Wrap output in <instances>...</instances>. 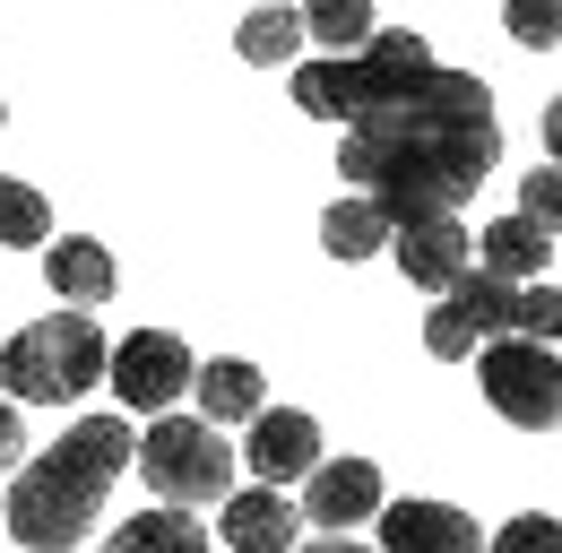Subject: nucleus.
<instances>
[{
    "label": "nucleus",
    "mask_w": 562,
    "mask_h": 553,
    "mask_svg": "<svg viewBox=\"0 0 562 553\" xmlns=\"http://www.w3.org/2000/svg\"><path fill=\"white\" fill-rule=\"evenodd\" d=\"M390 260H398V276H407L416 294H450L459 269H476V242H468L459 216H407V225L390 234Z\"/></svg>",
    "instance_id": "nucleus-9"
},
{
    "label": "nucleus",
    "mask_w": 562,
    "mask_h": 553,
    "mask_svg": "<svg viewBox=\"0 0 562 553\" xmlns=\"http://www.w3.org/2000/svg\"><path fill=\"white\" fill-rule=\"evenodd\" d=\"M44 276H53V294L61 303H78V312H95V303H113V251L104 242H87V234H70V242H44Z\"/></svg>",
    "instance_id": "nucleus-14"
},
{
    "label": "nucleus",
    "mask_w": 562,
    "mask_h": 553,
    "mask_svg": "<svg viewBox=\"0 0 562 553\" xmlns=\"http://www.w3.org/2000/svg\"><path fill=\"white\" fill-rule=\"evenodd\" d=\"M18 450H26V424H18V407H0V467H18Z\"/></svg>",
    "instance_id": "nucleus-26"
},
{
    "label": "nucleus",
    "mask_w": 562,
    "mask_h": 553,
    "mask_svg": "<svg viewBox=\"0 0 562 553\" xmlns=\"http://www.w3.org/2000/svg\"><path fill=\"white\" fill-rule=\"evenodd\" d=\"M191 346L173 338V329H131V338L113 346V363H104V381H113V398L139 415H165L182 390H191Z\"/></svg>",
    "instance_id": "nucleus-8"
},
{
    "label": "nucleus",
    "mask_w": 562,
    "mask_h": 553,
    "mask_svg": "<svg viewBox=\"0 0 562 553\" xmlns=\"http://www.w3.org/2000/svg\"><path fill=\"white\" fill-rule=\"evenodd\" d=\"M493 156H502V122H493L485 78L468 69H424L407 95L355 113L338 131V173L347 191L390 207V225L407 216H459L485 191Z\"/></svg>",
    "instance_id": "nucleus-1"
},
{
    "label": "nucleus",
    "mask_w": 562,
    "mask_h": 553,
    "mask_svg": "<svg viewBox=\"0 0 562 553\" xmlns=\"http://www.w3.org/2000/svg\"><path fill=\"white\" fill-rule=\"evenodd\" d=\"M390 207L363 200V191H347V200H329V216H321V251L329 260H372V251H390Z\"/></svg>",
    "instance_id": "nucleus-16"
},
{
    "label": "nucleus",
    "mask_w": 562,
    "mask_h": 553,
    "mask_svg": "<svg viewBox=\"0 0 562 553\" xmlns=\"http://www.w3.org/2000/svg\"><path fill=\"white\" fill-rule=\"evenodd\" d=\"M502 26H510V44L554 53L562 44V0H502Z\"/></svg>",
    "instance_id": "nucleus-22"
},
{
    "label": "nucleus",
    "mask_w": 562,
    "mask_h": 553,
    "mask_svg": "<svg viewBox=\"0 0 562 553\" xmlns=\"http://www.w3.org/2000/svg\"><path fill=\"white\" fill-rule=\"evenodd\" d=\"M424 69H432V44H424L416 26H372V44H355V53L294 61V104H303L312 122H338V131H347L355 113L407 95Z\"/></svg>",
    "instance_id": "nucleus-3"
},
{
    "label": "nucleus",
    "mask_w": 562,
    "mask_h": 553,
    "mask_svg": "<svg viewBox=\"0 0 562 553\" xmlns=\"http://www.w3.org/2000/svg\"><path fill=\"white\" fill-rule=\"evenodd\" d=\"M303 44H312V35H303V9H285V0L251 9V18L234 26V53H243L251 69H294V61H303Z\"/></svg>",
    "instance_id": "nucleus-17"
},
{
    "label": "nucleus",
    "mask_w": 562,
    "mask_h": 553,
    "mask_svg": "<svg viewBox=\"0 0 562 553\" xmlns=\"http://www.w3.org/2000/svg\"><path fill=\"white\" fill-rule=\"evenodd\" d=\"M0 242H9V251H44V242H53L44 191H26V182H9V173H0Z\"/></svg>",
    "instance_id": "nucleus-21"
},
{
    "label": "nucleus",
    "mask_w": 562,
    "mask_h": 553,
    "mask_svg": "<svg viewBox=\"0 0 562 553\" xmlns=\"http://www.w3.org/2000/svg\"><path fill=\"white\" fill-rule=\"evenodd\" d=\"M519 216H537L546 234H562V165H537V173L519 182Z\"/></svg>",
    "instance_id": "nucleus-24"
},
{
    "label": "nucleus",
    "mask_w": 562,
    "mask_h": 553,
    "mask_svg": "<svg viewBox=\"0 0 562 553\" xmlns=\"http://www.w3.org/2000/svg\"><path fill=\"white\" fill-rule=\"evenodd\" d=\"M519 338H562V285H537L528 276V303H519Z\"/></svg>",
    "instance_id": "nucleus-25"
},
{
    "label": "nucleus",
    "mask_w": 562,
    "mask_h": 553,
    "mask_svg": "<svg viewBox=\"0 0 562 553\" xmlns=\"http://www.w3.org/2000/svg\"><path fill=\"white\" fill-rule=\"evenodd\" d=\"M485 269L510 276V285H528L537 269H554V234H546L537 216H493L485 225Z\"/></svg>",
    "instance_id": "nucleus-19"
},
{
    "label": "nucleus",
    "mask_w": 562,
    "mask_h": 553,
    "mask_svg": "<svg viewBox=\"0 0 562 553\" xmlns=\"http://www.w3.org/2000/svg\"><path fill=\"white\" fill-rule=\"evenodd\" d=\"M0 122H9V104H0Z\"/></svg>",
    "instance_id": "nucleus-29"
},
{
    "label": "nucleus",
    "mask_w": 562,
    "mask_h": 553,
    "mask_svg": "<svg viewBox=\"0 0 562 553\" xmlns=\"http://www.w3.org/2000/svg\"><path fill=\"white\" fill-rule=\"evenodd\" d=\"M546 156L562 165V104H546Z\"/></svg>",
    "instance_id": "nucleus-28"
},
{
    "label": "nucleus",
    "mask_w": 562,
    "mask_h": 553,
    "mask_svg": "<svg viewBox=\"0 0 562 553\" xmlns=\"http://www.w3.org/2000/svg\"><path fill=\"white\" fill-rule=\"evenodd\" d=\"M294 553H372V545H355V537H329V528H321V545H294Z\"/></svg>",
    "instance_id": "nucleus-27"
},
{
    "label": "nucleus",
    "mask_w": 562,
    "mask_h": 553,
    "mask_svg": "<svg viewBox=\"0 0 562 553\" xmlns=\"http://www.w3.org/2000/svg\"><path fill=\"white\" fill-rule=\"evenodd\" d=\"M104 553H209V528H200L191 510L156 501V510H139V519H122V528L104 537Z\"/></svg>",
    "instance_id": "nucleus-18"
},
{
    "label": "nucleus",
    "mask_w": 562,
    "mask_h": 553,
    "mask_svg": "<svg viewBox=\"0 0 562 553\" xmlns=\"http://www.w3.org/2000/svg\"><path fill=\"white\" fill-rule=\"evenodd\" d=\"M139 476L173 510H209V501L234 493V450L216 441L209 415H156L139 432Z\"/></svg>",
    "instance_id": "nucleus-5"
},
{
    "label": "nucleus",
    "mask_w": 562,
    "mask_h": 553,
    "mask_svg": "<svg viewBox=\"0 0 562 553\" xmlns=\"http://www.w3.org/2000/svg\"><path fill=\"white\" fill-rule=\"evenodd\" d=\"M303 519L329 528V537L381 519V467H372V459H321V467L303 476Z\"/></svg>",
    "instance_id": "nucleus-10"
},
{
    "label": "nucleus",
    "mask_w": 562,
    "mask_h": 553,
    "mask_svg": "<svg viewBox=\"0 0 562 553\" xmlns=\"http://www.w3.org/2000/svg\"><path fill=\"white\" fill-rule=\"evenodd\" d=\"M381 553H485V528L459 501H381Z\"/></svg>",
    "instance_id": "nucleus-12"
},
{
    "label": "nucleus",
    "mask_w": 562,
    "mask_h": 553,
    "mask_svg": "<svg viewBox=\"0 0 562 553\" xmlns=\"http://www.w3.org/2000/svg\"><path fill=\"white\" fill-rule=\"evenodd\" d=\"M243 459H251V476H260V484L312 476V467H321V424H312L303 407H260V415H251Z\"/></svg>",
    "instance_id": "nucleus-13"
},
{
    "label": "nucleus",
    "mask_w": 562,
    "mask_h": 553,
    "mask_svg": "<svg viewBox=\"0 0 562 553\" xmlns=\"http://www.w3.org/2000/svg\"><path fill=\"white\" fill-rule=\"evenodd\" d=\"M131 459H139V432H131L122 415H78L53 450H35V459L9 476V537L26 553H70L78 537L95 528L104 493H113V476H122Z\"/></svg>",
    "instance_id": "nucleus-2"
},
{
    "label": "nucleus",
    "mask_w": 562,
    "mask_h": 553,
    "mask_svg": "<svg viewBox=\"0 0 562 553\" xmlns=\"http://www.w3.org/2000/svg\"><path fill=\"white\" fill-rule=\"evenodd\" d=\"M485 553H562V519H554V510H519Z\"/></svg>",
    "instance_id": "nucleus-23"
},
{
    "label": "nucleus",
    "mask_w": 562,
    "mask_h": 553,
    "mask_svg": "<svg viewBox=\"0 0 562 553\" xmlns=\"http://www.w3.org/2000/svg\"><path fill=\"white\" fill-rule=\"evenodd\" d=\"M476 381H485V407L519 432H554L562 424V363L546 338H485L476 346Z\"/></svg>",
    "instance_id": "nucleus-6"
},
{
    "label": "nucleus",
    "mask_w": 562,
    "mask_h": 553,
    "mask_svg": "<svg viewBox=\"0 0 562 553\" xmlns=\"http://www.w3.org/2000/svg\"><path fill=\"white\" fill-rule=\"evenodd\" d=\"M191 398L209 424H251V415L269 407V390H260V363H243V354H216L191 372Z\"/></svg>",
    "instance_id": "nucleus-15"
},
{
    "label": "nucleus",
    "mask_w": 562,
    "mask_h": 553,
    "mask_svg": "<svg viewBox=\"0 0 562 553\" xmlns=\"http://www.w3.org/2000/svg\"><path fill=\"white\" fill-rule=\"evenodd\" d=\"M104 363H113L104 329H95L78 303H61V312L26 320L18 338L0 346V390H9L18 407H70V398H87V390L104 381Z\"/></svg>",
    "instance_id": "nucleus-4"
},
{
    "label": "nucleus",
    "mask_w": 562,
    "mask_h": 553,
    "mask_svg": "<svg viewBox=\"0 0 562 553\" xmlns=\"http://www.w3.org/2000/svg\"><path fill=\"white\" fill-rule=\"evenodd\" d=\"M519 303H528V285H510L493 269H459V285L424 312V346L441 363H468L485 338H519Z\"/></svg>",
    "instance_id": "nucleus-7"
},
{
    "label": "nucleus",
    "mask_w": 562,
    "mask_h": 553,
    "mask_svg": "<svg viewBox=\"0 0 562 553\" xmlns=\"http://www.w3.org/2000/svg\"><path fill=\"white\" fill-rule=\"evenodd\" d=\"M216 537L234 553H294L303 545V510L285 501L278 484H243V493L216 501Z\"/></svg>",
    "instance_id": "nucleus-11"
},
{
    "label": "nucleus",
    "mask_w": 562,
    "mask_h": 553,
    "mask_svg": "<svg viewBox=\"0 0 562 553\" xmlns=\"http://www.w3.org/2000/svg\"><path fill=\"white\" fill-rule=\"evenodd\" d=\"M372 26H381L372 0H303V35H312L321 53H355V44H372Z\"/></svg>",
    "instance_id": "nucleus-20"
}]
</instances>
